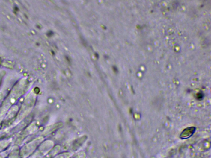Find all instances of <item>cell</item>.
I'll return each instance as SVG.
<instances>
[{
  "label": "cell",
  "instance_id": "obj_1",
  "mask_svg": "<svg viewBox=\"0 0 211 158\" xmlns=\"http://www.w3.org/2000/svg\"><path fill=\"white\" fill-rule=\"evenodd\" d=\"M195 130L194 127H189L185 129L181 134V138L186 139L191 137L193 134Z\"/></svg>",
  "mask_w": 211,
  "mask_h": 158
}]
</instances>
